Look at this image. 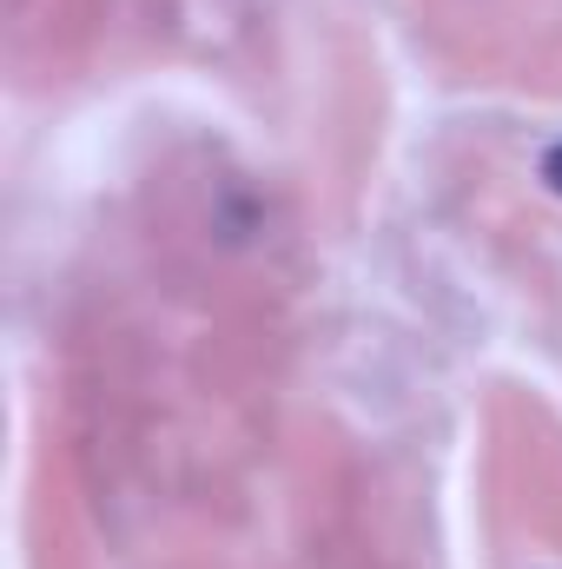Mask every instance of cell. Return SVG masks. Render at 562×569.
<instances>
[{
	"instance_id": "obj_1",
	"label": "cell",
	"mask_w": 562,
	"mask_h": 569,
	"mask_svg": "<svg viewBox=\"0 0 562 569\" xmlns=\"http://www.w3.org/2000/svg\"><path fill=\"white\" fill-rule=\"evenodd\" d=\"M543 179H550V186H556V192H562V146H556V152H550V159H543Z\"/></svg>"
}]
</instances>
